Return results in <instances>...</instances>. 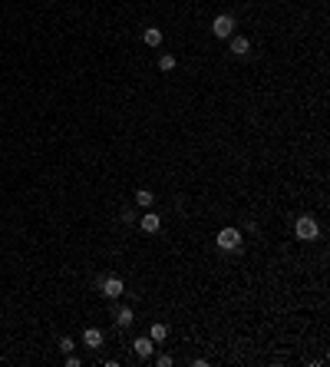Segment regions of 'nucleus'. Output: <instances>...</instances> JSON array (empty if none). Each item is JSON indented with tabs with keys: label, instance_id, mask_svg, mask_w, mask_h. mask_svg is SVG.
<instances>
[{
	"label": "nucleus",
	"instance_id": "obj_1",
	"mask_svg": "<svg viewBox=\"0 0 330 367\" xmlns=\"http://www.w3.org/2000/svg\"><path fill=\"white\" fill-rule=\"evenodd\" d=\"M99 291H102V298L116 301V298H122V295H126V281L119 278V275H106V278L99 281Z\"/></svg>",
	"mask_w": 330,
	"mask_h": 367
},
{
	"label": "nucleus",
	"instance_id": "obj_2",
	"mask_svg": "<svg viewBox=\"0 0 330 367\" xmlns=\"http://www.w3.org/2000/svg\"><path fill=\"white\" fill-rule=\"evenodd\" d=\"M294 235H297L300 241H314L317 235H320V228H317V222L310 215H300L297 222H294Z\"/></svg>",
	"mask_w": 330,
	"mask_h": 367
},
{
	"label": "nucleus",
	"instance_id": "obj_3",
	"mask_svg": "<svg viewBox=\"0 0 330 367\" xmlns=\"http://www.w3.org/2000/svg\"><path fill=\"white\" fill-rule=\"evenodd\" d=\"M212 33L218 37V40H228L231 33H235V17H231V14H218L212 20Z\"/></svg>",
	"mask_w": 330,
	"mask_h": 367
},
{
	"label": "nucleus",
	"instance_id": "obj_4",
	"mask_svg": "<svg viewBox=\"0 0 330 367\" xmlns=\"http://www.w3.org/2000/svg\"><path fill=\"white\" fill-rule=\"evenodd\" d=\"M215 241H218V248H225V252H238V248H241V231L238 228H221Z\"/></svg>",
	"mask_w": 330,
	"mask_h": 367
},
{
	"label": "nucleus",
	"instance_id": "obj_5",
	"mask_svg": "<svg viewBox=\"0 0 330 367\" xmlns=\"http://www.w3.org/2000/svg\"><path fill=\"white\" fill-rule=\"evenodd\" d=\"M139 225H142L145 235H158V231H162V218H158V212H145V215L139 218Z\"/></svg>",
	"mask_w": 330,
	"mask_h": 367
},
{
	"label": "nucleus",
	"instance_id": "obj_6",
	"mask_svg": "<svg viewBox=\"0 0 330 367\" xmlns=\"http://www.w3.org/2000/svg\"><path fill=\"white\" fill-rule=\"evenodd\" d=\"M152 347H155V344H152V337H149V334H145V337H135V341H132L135 357H142V360H149V357H152Z\"/></svg>",
	"mask_w": 330,
	"mask_h": 367
},
{
	"label": "nucleus",
	"instance_id": "obj_7",
	"mask_svg": "<svg viewBox=\"0 0 330 367\" xmlns=\"http://www.w3.org/2000/svg\"><path fill=\"white\" fill-rule=\"evenodd\" d=\"M83 344L93 347V351H99V347H102V331H99V327H86V331H83Z\"/></svg>",
	"mask_w": 330,
	"mask_h": 367
},
{
	"label": "nucleus",
	"instance_id": "obj_8",
	"mask_svg": "<svg viewBox=\"0 0 330 367\" xmlns=\"http://www.w3.org/2000/svg\"><path fill=\"white\" fill-rule=\"evenodd\" d=\"M231 40V53L235 56H248L251 53V40H248V37H228Z\"/></svg>",
	"mask_w": 330,
	"mask_h": 367
},
{
	"label": "nucleus",
	"instance_id": "obj_9",
	"mask_svg": "<svg viewBox=\"0 0 330 367\" xmlns=\"http://www.w3.org/2000/svg\"><path fill=\"white\" fill-rule=\"evenodd\" d=\"M142 40H145V47H158V43H162V30H158V27H145Z\"/></svg>",
	"mask_w": 330,
	"mask_h": 367
},
{
	"label": "nucleus",
	"instance_id": "obj_10",
	"mask_svg": "<svg viewBox=\"0 0 330 367\" xmlns=\"http://www.w3.org/2000/svg\"><path fill=\"white\" fill-rule=\"evenodd\" d=\"M132 321H135L132 308H119V311H116V324H119V327H129Z\"/></svg>",
	"mask_w": 330,
	"mask_h": 367
},
{
	"label": "nucleus",
	"instance_id": "obj_11",
	"mask_svg": "<svg viewBox=\"0 0 330 367\" xmlns=\"http://www.w3.org/2000/svg\"><path fill=\"white\" fill-rule=\"evenodd\" d=\"M152 202H155V195H152L149 189H139V192H135V205H142V208H149Z\"/></svg>",
	"mask_w": 330,
	"mask_h": 367
},
{
	"label": "nucleus",
	"instance_id": "obj_12",
	"mask_svg": "<svg viewBox=\"0 0 330 367\" xmlns=\"http://www.w3.org/2000/svg\"><path fill=\"white\" fill-rule=\"evenodd\" d=\"M149 337H152V341H165V337H169V327H165V324H152Z\"/></svg>",
	"mask_w": 330,
	"mask_h": 367
},
{
	"label": "nucleus",
	"instance_id": "obj_13",
	"mask_svg": "<svg viewBox=\"0 0 330 367\" xmlns=\"http://www.w3.org/2000/svg\"><path fill=\"white\" fill-rule=\"evenodd\" d=\"M175 63H179V60H175L172 53H165V56H158V70H165V73H169V70H175Z\"/></svg>",
	"mask_w": 330,
	"mask_h": 367
},
{
	"label": "nucleus",
	"instance_id": "obj_14",
	"mask_svg": "<svg viewBox=\"0 0 330 367\" xmlns=\"http://www.w3.org/2000/svg\"><path fill=\"white\" fill-rule=\"evenodd\" d=\"M119 222H122V225H132L135 222V212H119Z\"/></svg>",
	"mask_w": 330,
	"mask_h": 367
},
{
	"label": "nucleus",
	"instance_id": "obj_15",
	"mask_svg": "<svg viewBox=\"0 0 330 367\" xmlns=\"http://www.w3.org/2000/svg\"><path fill=\"white\" fill-rule=\"evenodd\" d=\"M79 364H83V360H79V357H76V354H73V351L66 354V367H79Z\"/></svg>",
	"mask_w": 330,
	"mask_h": 367
},
{
	"label": "nucleus",
	"instance_id": "obj_16",
	"mask_svg": "<svg viewBox=\"0 0 330 367\" xmlns=\"http://www.w3.org/2000/svg\"><path fill=\"white\" fill-rule=\"evenodd\" d=\"M155 364L158 367H172V357H169V354H162V357H155Z\"/></svg>",
	"mask_w": 330,
	"mask_h": 367
},
{
	"label": "nucleus",
	"instance_id": "obj_17",
	"mask_svg": "<svg viewBox=\"0 0 330 367\" xmlns=\"http://www.w3.org/2000/svg\"><path fill=\"white\" fill-rule=\"evenodd\" d=\"M60 347H63V351L70 354V351H73V337H63V341H60Z\"/></svg>",
	"mask_w": 330,
	"mask_h": 367
}]
</instances>
